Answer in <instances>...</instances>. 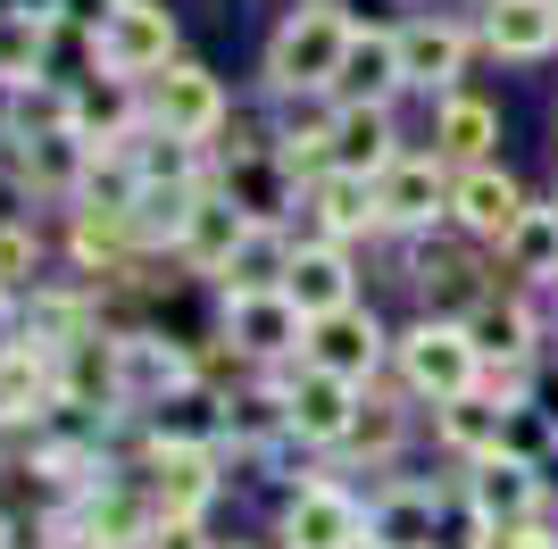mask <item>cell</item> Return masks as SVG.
<instances>
[{
  "mask_svg": "<svg viewBox=\"0 0 558 549\" xmlns=\"http://www.w3.org/2000/svg\"><path fill=\"white\" fill-rule=\"evenodd\" d=\"M525 208H534V200H525V183H517L500 159L459 167V175H450V233L484 242V251H509V233H517Z\"/></svg>",
  "mask_w": 558,
  "mask_h": 549,
  "instance_id": "8",
  "label": "cell"
},
{
  "mask_svg": "<svg viewBox=\"0 0 558 549\" xmlns=\"http://www.w3.org/2000/svg\"><path fill=\"white\" fill-rule=\"evenodd\" d=\"M459 500L475 508L484 525H525V516H542V508H550V491H542V466H525V457H509V450H492V457H475V466H466Z\"/></svg>",
  "mask_w": 558,
  "mask_h": 549,
  "instance_id": "16",
  "label": "cell"
},
{
  "mask_svg": "<svg viewBox=\"0 0 558 549\" xmlns=\"http://www.w3.org/2000/svg\"><path fill=\"white\" fill-rule=\"evenodd\" d=\"M283 267H292V233L283 225H251V242H242L233 267L217 274V292H283Z\"/></svg>",
  "mask_w": 558,
  "mask_h": 549,
  "instance_id": "29",
  "label": "cell"
},
{
  "mask_svg": "<svg viewBox=\"0 0 558 549\" xmlns=\"http://www.w3.org/2000/svg\"><path fill=\"white\" fill-rule=\"evenodd\" d=\"M308 366H326V375H342V383H375L384 375V358H392V333H384V317L375 308H333V317L308 325Z\"/></svg>",
  "mask_w": 558,
  "mask_h": 549,
  "instance_id": "13",
  "label": "cell"
},
{
  "mask_svg": "<svg viewBox=\"0 0 558 549\" xmlns=\"http://www.w3.org/2000/svg\"><path fill=\"white\" fill-rule=\"evenodd\" d=\"M367 549H384V541H375V533H367Z\"/></svg>",
  "mask_w": 558,
  "mask_h": 549,
  "instance_id": "35",
  "label": "cell"
},
{
  "mask_svg": "<svg viewBox=\"0 0 558 549\" xmlns=\"http://www.w3.org/2000/svg\"><path fill=\"white\" fill-rule=\"evenodd\" d=\"M392 91H409V75H400V25H359L342 50V75H333V100L392 109Z\"/></svg>",
  "mask_w": 558,
  "mask_h": 549,
  "instance_id": "20",
  "label": "cell"
},
{
  "mask_svg": "<svg viewBox=\"0 0 558 549\" xmlns=\"http://www.w3.org/2000/svg\"><path fill=\"white\" fill-rule=\"evenodd\" d=\"M276 549H367V500L342 483H301L283 500Z\"/></svg>",
  "mask_w": 558,
  "mask_h": 549,
  "instance_id": "10",
  "label": "cell"
},
{
  "mask_svg": "<svg viewBox=\"0 0 558 549\" xmlns=\"http://www.w3.org/2000/svg\"><path fill=\"white\" fill-rule=\"evenodd\" d=\"M242 242H251V217H242V208L226 200V192H201V200H192V217H184V233H175V258H184L192 274H226L233 267V251H242Z\"/></svg>",
  "mask_w": 558,
  "mask_h": 549,
  "instance_id": "23",
  "label": "cell"
},
{
  "mask_svg": "<svg viewBox=\"0 0 558 549\" xmlns=\"http://www.w3.org/2000/svg\"><path fill=\"white\" fill-rule=\"evenodd\" d=\"M283 300L301 308L308 325L333 317L359 300V267H350V242H292V267H283Z\"/></svg>",
  "mask_w": 558,
  "mask_h": 549,
  "instance_id": "17",
  "label": "cell"
},
{
  "mask_svg": "<svg viewBox=\"0 0 558 549\" xmlns=\"http://www.w3.org/2000/svg\"><path fill=\"white\" fill-rule=\"evenodd\" d=\"M500 258H509L517 283H534V292H558V200H534V208H525Z\"/></svg>",
  "mask_w": 558,
  "mask_h": 549,
  "instance_id": "28",
  "label": "cell"
},
{
  "mask_svg": "<svg viewBox=\"0 0 558 549\" xmlns=\"http://www.w3.org/2000/svg\"><path fill=\"white\" fill-rule=\"evenodd\" d=\"M226 300V350L251 366H292L308 350V317L283 292H217Z\"/></svg>",
  "mask_w": 558,
  "mask_h": 549,
  "instance_id": "7",
  "label": "cell"
},
{
  "mask_svg": "<svg viewBox=\"0 0 558 549\" xmlns=\"http://www.w3.org/2000/svg\"><path fill=\"white\" fill-rule=\"evenodd\" d=\"M17 100H25V84L0 75V142H17Z\"/></svg>",
  "mask_w": 558,
  "mask_h": 549,
  "instance_id": "34",
  "label": "cell"
},
{
  "mask_svg": "<svg viewBox=\"0 0 558 549\" xmlns=\"http://www.w3.org/2000/svg\"><path fill=\"white\" fill-rule=\"evenodd\" d=\"M209 183L251 217V225H283L292 233V217H301V175L283 167V150H226Z\"/></svg>",
  "mask_w": 558,
  "mask_h": 549,
  "instance_id": "11",
  "label": "cell"
},
{
  "mask_svg": "<svg viewBox=\"0 0 558 549\" xmlns=\"http://www.w3.org/2000/svg\"><path fill=\"white\" fill-rule=\"evenodd\" d=\"M475 42H484L475 25L442 17V9H417V17L400 25V75H409V91H459Z\"/></svg>",
  "mask_w": 558,
  "mask_h": 549,
  "instance_id": "14",
  "label": "cell"
},
{
  "mask_svg": "<svg viewBox=\"0 0 558 549\" xmlns=\"http://www.w3.org/2000/svg\"><path fill=\"white\" fill-rule=\"evenodd\" d=\"M500 416H509V408H500L492 391H459V400H442V408H434V441H442L459 466H475V457L500 450Z\"/></svg>",
  "mask_w": 558,
  "mask_h": 549,
  "instance_id": "27",
  "label": "cell"
},
{
  "mask_svg": "<svg viewBox=\"0 0 558 549\" xmlns=\"http://www.w3.org/2000/svg\"><path fill=\"white\" fill-rule=\"evenodd\" d=\"M459 325H466V342L484 350V366H542V325H534V308H525V292H500V283H492Z\"/></svg>",
  "mask_w": 558,
  "mask_h": 549,
  "instance_id": "18",
  "label": "cell"
},
{
  "mask_svg": "<svg viewBox=\"0 0 558 549\" xmlns=\"http://www.w3.org/2000/svg\"><path fill=\"white\" fill-rule=\"evenodd\" d=\"M267 375V391H276V408H283V434L308 441V450H342L350 425H359V400H367V383H342V375H326V366H258Z\"/></svg>",
  "mask_w": 558,
  "mask_h": 549,
  "instance_id": "3",
  "label": "cell"
},
{
  "mask_svg": "<svg viewBox=\"0 0 558 549\" xmlns=\"http://www.w3.org/2000/svg\"><path fill=\"white\" fill-rule=\"evenodd\" d=\"M484 549H558V533H550V516H525V525H492Z\"/></svg>",
  "mask_w": 558,
  "mask_h": 549,
  "instance_id": "33",
  "label": "cell"
},
{
  "mask_svg": "<svg viewBox=\"0 0 558 549\" xmlns=\"http://www.w3.org/2000/svg\"><path fill=\"white\" fill-rule=\"evenodd\" d=\"M492 142H500V109L475 100V91H442V109H434V159L442 167H484Z\"/></svg>",
  "mask_w": 558,
  "mask_h": 549,
  "instance_id": "26",
  "label": "cell"
},
{
  "mask_svg": "<svg viewBox=\"0 0 558 549\" xmlns=\"http://www.w3.org/2000/svg\"><path fill=\"white\" fill-rule=\"evenodd\" d=\"M93 159H100V150L75 134V125H43V134H25L17 175H25V192H34V200H68V208H75V192H84Z\"/></svg>",
  "mask_w": 558,
  "mask_h": 549,
  "instance_id": "19",
  "label": "cell"
},
{
  "mask_svg": "<svg viewBox=\"0 0 558 549\" xmlns=\"http://www.w3.org/2000/svg\"><path fill=\"white\" fill-rule=\"evenodd\" d=\"M400 441H409V416H400L392 400H384V391L367 383V400H359V425H350V441H342V450H367L375 466H392V457H400Z\"/></svg>",
  "mask_w": 558,
  "mask_h": 549,
  "instance_id": "30",
  "label": "cell"
},
{
  "mask_svg": "<svg viewBox=\"0 0 558 549\" xmlns=\"http://www.w3.org/2000/svg\"><path fill=\"white\" fill-rule=\"evenodd\" d=\"M350 34H359V17H350L342 0H301V9H283V25L267 34V91H326L333 100Z\"/></svg>",
  "mask_w": 558,
  "mask_h": 549,
  "instance_id": "1",
  "label": "cell"
},
{
  "mask_svg": "<svg viewBox=\"0 0 558 549\" xmlns=\"http://www.w3.org/2000/svg\"><path fill=\"white\" fill-rule=\"evenodd\" d=\"M117 342V408H159L167 391L201 383V350L175 342V333H159V325H109Z\"/></svg>",
  "mask_w": 558,
  "mask_h": 549,
  "instance_id": "4",
  "label": "cell"
},
{
  "mask_svg": "<svg viewBox=\"0 0 558 549\" xmlns=\"http://www.w3.org/2000/svg\"><path fill=\"white\" fill-rule=\"evenodd\" d=\"M392 375L409 400H425V408H442V400H459V391L484 383V350L466 342L459 317H417L392 333Z\"/></svg>",
  "mask_w": 558,
  "mask_h": 549,
  "instance_id": "2",
  "label": "cell"
},
{
  "mask_svg": "<svg viewBox=\"0 0 558 549\" xmlns=\"http://www.w3.org/2000/svg\"><path fill=\"white\" fill-rule=\"evenodd\" d=\"M442 491H417V483H384L367 500V533L384 549H442Z\"/></svg>",
  "mask_w": 558,
  "mask_h": 549,
  "instance_id": "25",
  "label": "cell"
},
{
  "mask_svg": "<svg viewBox=\"0 0 558 549\" xmlns=\"http://www.w3.org/2000/svg\"><path fill=\"white\" fill-rule=\"evenodd\" d=\"M68 125L93 150H117V142H134L150 117H142V84L134 75H93L84 91H68Z\"/></svg>",
  "mask_w": 558,
  "mask_h": 549,
  "instance_id": "21",
  "label": "cell"
},
{
  "mask_svg": "<svg viewBox=\"0 0 558 549\" xmlns=\"http://www.w3.org/2000/svg\"><path fill=\"white\" fill-rule=\"evenodd\" d=\"M142 549H217V541H209V525H201V516H159Z\"/></svg>",
  "mask_w": 558,
  "mask_h": 549,
  "instance_id": "32",
  "label": "cell"
},
{
  "mask_svg": "<svg viewBox=\"0 0 558 549\" xmlns=\"http://www.w3.org/2000/svg\"><path fill=\"white\" fill-rule=\"evenodd\" d=\"M134 483L150 491L159 516H209L233 475H226V450H217V441H150Z\"/></svg>",
  "mask_w": 558,
  "mask_h": 549,
  "instance_id": "6",
  "label": "cell"
},
{
  "mask_svg": "<svg viewBox=\"0 0 558 549\" xmlns=\"http://www.w3.org/2000/svg\"><path fill=\"white\" fill-rule=\"evenodd\" d=\"M359 233H384V208H375V183L367 175H326L301 183V217H292V242H359Z\"/></svg>",
  "mask_w": 558,
  "mask_h": 549,
  "instance_id": "9",
  "label": "cell"
},
{
  "mask_svg": "<svg viewBox=\"0 0 558 549\" xmlns=\"http://www.w3.org/2000/svg\"><path fill=\"white\" fill-rule=\"evenodd\" d=\"M484 50L492 59H517V68H534L558 50V0H484Z\"/></svg>",
  "mask_w": 558,
  "mask_h": 549,
  "instance_id": "24",
  "label": "cell"
},
{
  "mask_svg": "<svg viewBox=\"0 0 558 549\" xmlns=\"http://www.w3.org/2000/svg\"><path fill=\"white\" fill-rule=\"evenodd\" d=\"M43 283V233H34V217H0V292L25 300Z\"/></svg>",
  "mask_w": 558,
  "mask_h": 549,
  "instance_id": "31",
  "label": "cell"
},
{
  "mask_svg": "<svg viewBox=\"0 0 558 549\" xmlns=\"http://www.w3.org/2000/svg\"><path fill=\"white\" fill-rule=\"evenodd\" d=\"M400 150H392V109H367V100H333V125H326V167L342 175H384Z\"/></svg>",
  "mask_w": 558,
  "mask_h": 549,
  "instance_id": "22",
  "label": "cell"
},
{
  "mask_svg": "<svg viewBox=\"0 0 558 549\" xmlns=\"http://www.w3.org/2000/svg\"><path fill=\"white\" fill-rule=\"evenodd\" d=\"M100 59H109V75H134V84L175 68V59H184V50H175V9H167V0H125V9H109Z\"/></svg>",
  "mask_w": 558,
  "mask_h": 549,
  "instance_id": "12",
  "label": "cell"
},
{
  "mask_svg": "<svg viewBox=\"0 0 558 549\" xmlns=\"http://www.w3.org/2000/svg\"><path fill=\"white\" fill-rule=\"evenodd\" d=\"M375 208H384V233H442L450 225V167L400 150V159L375 175Z\"/></svg>",
  "mask_w": 558,
  "mask_h": 549,
  "instance_id": "15",
  "label": "cell"
},
{
  "mask_svg": "<svg viewBox=\"0 0 558 549\" xmlns=\"http://www.w3.org/2000/svg\"><path fill=\"white\" fill-rule=\"evenodd\" d=\"M142 117H150L159 134L201 142V150H209V142L226 134L233 100H226V84H217V75L201 68V59H175V68H159L150 84H142Z\"/></svg>",
  "mask_w": 558,
  "mask_h": 549,
  "instance_id": "5",
  "label": "cell"
}]
</instances>
